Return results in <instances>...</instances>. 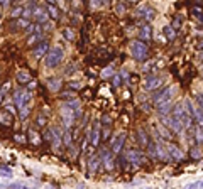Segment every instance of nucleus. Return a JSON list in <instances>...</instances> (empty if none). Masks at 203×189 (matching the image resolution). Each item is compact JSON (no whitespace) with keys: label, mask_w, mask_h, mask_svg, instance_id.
Instances as JSON below:
<instances>
[{"label":"nucleus","mask_w":203,"mask_h":189,"mask_svg":"<svg viewBox=\"0 0 203 189\" xmlns=\"http://www.w3.org/2000/svg\"><path fill=\"white\" fill-rule=\"evenodd\" d=\"M129 51L136 61H146L147 56H149V47L144 41H130L129 42Z\"/></svg>","instance_id":"f257e3e1"},{"label":"nucleus","mask_w":203,"mask_h":189,"mask_svg":"<svg viewBox=\"0 0 203 189\" xmlns=\"http://www.w3.org/2000/svg\"><path fill=\"white\" fill-rule=\"evenodd\" d=\"M63 58H64V51H63L61 46H54V47H51L48 51V56H46V68L54 69L56 66H59L61 64Z\"/></svg>","instance_id":"f03ea898"},{"label":"nucleus","mask_w":203,"mask_h":189,"mask_svg":"<svg viewBox=\"0 0 203 189\" xmlns=\"http://www.w3.org/2000/svg\"><path fill=\"white\" fill-rule=\"evenodd\" d=\"M173 113H175L178 118H179V122H181V125H183V128H190V127H191V115L188 113V110H186V106H184L183 101L176 103L175 108H173Z\"/></svg>","instance_id":"7ed1b4c3"},{"label":"nucleus","mask_w":203,"mask_h":189,"mask_svg":"<svg viewBox=\"0 0 203 189\" xmlns=\"http://www.w3.org/2000/svg\"><path fill=\"white\" fill-rule=\"evenodd\" d=\"M175 91H176V86H168V88H164V90L158 91V93L152 96L154 106H161V105H164V103H169L173 95H175Z\"/></svg>","instance_id":"20e7f679"},{"label":"nucleus","mask_w":203,"mask_h":189,"mask_svg":"<svg viewBox=\"0 0 203 189\" xmlns=\"http://www.w3.org/2000/svg\"><path fill=\"white\" fill-rule=\"evenodd\" d=\"M161 120H162V123H164L169 130L175 132V134H181V132L184 130L183 125H181V122H179V118H178L173 112L171 113H166V115H161Z\"/></svg>","instance_id":"39448f33"},{"label":"nucleus","mask_w":203,"mask_h":189,"mask_svg":"<svg viewBox=\"0 0 203 189\" xmlns=\"http://www.w3.org/2000/svg\"><path fill=\"white\" fill-rule=\"evenodd\" d=\"M59 113H61V120H63V125L66 128H71V125L75 123V112L70 108V106L66 105V103H63L59 108Z\"/></svg>","instance_id":"423d86ee"},{"label":"nucleus","mask_w":203,"mask_h":189,"mask_svg":"<svg viewBox=\"0 0 203 189\" xmlns=\"http://www.w3.org/2000/svg\"><path fill=\"white\" fill-rule=\"evenodd\" d=\"M152 128H154V137L156 138H161V140H171L173 138V134L169 132V128H166L164 123H154Z\"/></svg>","instance_id":"0eeeda50"},{"label":"nucleus","mask_w":203,"mask_h":189,"mask_svg":"<svg viewBox=\"0 0 203 189\" xmlns=\"http://www.w3.org/2000/svg\"><path fill=\"white\" fill-rule=\"evenodd\" d=\"M125 159L129 160V162L136 164V166L146 162V155H144L140 150H137V149H130V150H127L125 152Z\"/></svg>","instance_id":"6e6552de"},{"label":"nucleus","mask_w":203,"mask_h":189,"mask_svg":"<svg viewBox=\"0 0 203 189\" xmlns=\"http://www.w3.org/2000/svg\"><path fill=\"white\" fill-rule=\"evenodd\" d=\"M125 137H127L125 132H119V134L112 138V152H114V154H119V152L122 150L124 142H125Z\"/></svg>","instance_id":"1a4fd4ad"},{"label":"nucleus","mask_w":203,"mask_h":189,"mask_svg":"<svg viewBox=\"0 0 203 189\" xmlns=\"http://www.w3.org/2000/svg\"><path fill=\"white\" fill-rule=\"evenodd\" d=\"M166 150H168L169 157L175 159V160H183V157H184L183 150H181L178 145H175V144H166Z\"/></svg>","instance_id":"9d476101"},{"label":"nucleus","mask_w":203,"mask_h":189,"mask_svg":"<svg viewBox=\"0 0 203 189\" xmlns=\"http://www.w3.org/2000/svg\"><path fill=\"white\" fill-rule=\"evenodd\" d=\"M159 86H161V80H159L158 76H147L146 80H144V88L149 90V91L158 90Z\"/></svg>","instance_id":"9b49d317"},{"label":"nucleus","mask_w":203,"mask_h":189,"mask_svg":"<svg viewBox=\"0 0 203 189\" xmlns=\"http://www.w3.org/2000/svg\"><path fill=\"white\" fill-rule=\"evenodd\" d=\"M137 15L139 17H142V19H146V20H152L154 19V9H151L149 5H142V7H139V9H137Z\"/></svg>","instance_id":"f8f14e48"},{"label":"nucleus","mask_w":203,"mask_h":189,"mask_svg":"<svg viewBox=\"0 0 203 189\" xmlns=\"http://www.w3.org/2000/svg\"><path fill=\"white\" fill-rule=\"evenodd\" d=\"M48 51H49V44H48L46 41H42L39 46H36V47L32 49V58L39 59V58H42V56H44Z\"/></svg>","instance_id":"ddd939ff"},{"label":"nucleus","mask_w":203,"mask_h":189,"mask_svg":"<svg viewBox=\"0 0 203 189\" xmlns=\"http://www.w3.org/2000/svg\"><path fill=\"white\" fill-rule=\"evenodd\" d=\"M100 160L103 162V166H105V169L107 171L114 169V157H112V154L108 150H102L100 152Z\"/></svg>","instance_id":"4468645a"},{"label":"nucleus","mask_w":203,"mask_h":189,"mask_svg":"<svg viewBox=\"0 0 203 189\" xmlns=\"http://www.w3.org/2000/svg\"><path fill=\"white\" fill-rule=\"evenodd\" d=\"M32 17H34V20H37V22H48V10L42 9V7H34V14H32Z\"/></svg>","instance_id":"2eb2a0df"},{"label":"nucleus","mask_w":203,"mask_h":189,"mask_svg":"<svg viewBox=\"0 0 203 189\" xmlns=\"http://www.w3.org/2000/svg\"><path fill=\"white\" fill-rule=\"evenodd\" d=\"M51 128H53V140H51V144H53L54 149H58L61 145V142H63V130L59 127H51Z\"/></svg>","instance_id":"dca6fc26"},{"label":"nucleus","mask_w":203,"mask_h":189,"mask_svg":"<svg viewBox=\"0 0 203 189\" xmlns=\"http://www.w3.org/2000/svg\"><path fill=\"white\" fill-rule=\"evenodd\" d=\"M98 138H100V123L95 122V123H93L92 132H90V142H92L93 147H97V145H98Z\"/></svg>","instance_id":"f3484780"},{"label":"nucleus","mask_w":203,"mask_h":189,"mask_svg":"<svg viewBox=\"0 0 203 189\" xmlns=\"http://www.w3.org/2000/svg\"><path fill=\"white\" fill-rule=\"evenodd\" d=\"M46 84H48V88L51 91H54V93L61 90V80L59 78H48V80H46Z\"/></svg>","instance_id":"a211bd4d"},{"label":"nucleus","mask_w":203,"mask_h":189,"mask_svg":"<svg viewBox=\"0 0 203 189\" xmlns=\"http://www.w3.org/2000/svg\"><path fill=\"white\" fill-rule=\"evenodd\" d=\"M139 37L142 39V41H147V39H151V26H147V24H142V26L139 27Z\"/></svg>","instance_id":"6ab92c4d"},{"label":"nucleus","mask_w":203,"mask_h":189,"mask_svg":"<svg viewBox=\"0 0 203 189\" xmlns=\"http://www.w3.org/2000/svg\"><path fill=\"white\" fill-rule=\"evenodd\" d=\"M42 37H44V32H42V29H39V31H34V32L31 34V37H29L27 44H34V42H39Z\"/></svg>","instance_id":"aec40b11"},{"label":"nucleus","mask_w":203,"mask_h":189,"mask_svg":"<svg viewBox=\"0 0 203 189\" xmlns=\"http://www.w3.org/2000/svg\"><path fill=\"white\" fill-rule=\"evenodd\" d=\"M14 103H15V106H22L25 105L24 103V90H17L15 93H14Z\"/></svg>","instance_id":"412c9836"},{"label":"nucleus","mask_w":203,"mask_h":189,"mask_svg":"<svg viewBox=\"0 0 203 189\" xmlns=\"http://www.w3.org/2000/svg\"><path fill=\"white\" fill-rule=\"evenodd\" d=\"M17 81H19V84H27L31 81V74L27 71H19L17 73Z\"/></svg>","instance_id":"4be33fe9"},{"label":"nucleus","mask_w":203,"mask_h":189,"mask_svg":"<svg viewBox=\"0 0 203 189\" xmlns=\"http://www.w3.org/2000/svg\"><path fill=\"white\" fill-rule=\"evenodd\" d=\"M102 164V160H100V155H93L92 159H90V171L92 172H95L97 169H98V166Z\"/></svg>","instance_id":"5701e85b"},{"label":"nucleus","mask_w":203,"mask_h":189,"mask_svg":"<svg viewBox=\"0 0 203 189\" xmlns=\"http://www.w3.org/2000/svg\"><path fill=\"white\" fill-rule=\"evenodd\" d=\"M162 32H164V35L169 39V41H173V39H176V31L173 29L171 26H164V29H162Z\"/></svg>","instance_id":"b1692460"},{"label":"nucleus","mask_w":203,"mask_h":189,"mask_svg":"<svg viewBox=\"0 0 203 189\" xmlns=\"http://www.w3.org/2000/svg\"><path fill=\"white\" fill-rule=\"evenodd\" d=\"M48 14L51 19H58L59 17V10H58L56 5H53V3H48Z\"/></svg>","instance_id":"393cba45"},{"label":"nucleus","mask_w":203,"mask_h":189,"mask_svg":"<svg viewBox=\"0 0 203 189\" xmlns=\"http://www.w3.org/2000/svg\"><path fill=\"white\" fill-rule=\"evenodd\" d=\"M0 176H2V177H7V179H12V177H14L12 169H9V167L2 166V167H0Z\"/></svg>","instance_id":"a878e982"},{"label":"nucleus","mask_w":203,"mask_h":189,"mask_svg":"<svg viewBox=\"0 0 203 189\" xmlns=\"http://www.w3.org/2000/svg\"><path fill=\"white\" fill-rule=\"evenodd\" d=\"M137 137H139V142L142 144V147H147V144H149V140H147V135L144 130H139L137 132Z\"/></svg>","instance_id":"bb28decb"},{"label":"nucleus","mask_w":203,"mask_h":189,"mask_svg":"<svg viewBox=\"0 0 203 189\" xmlns=\"http://www.w3.org/2000/svg\"><path fill=\"white\" fill-rule=\"evenodd\" d=\"M108 0H90V5L93 7V9H102V7L107 5Z\"/></svg>","instance_id":"cd10ccee"},{"label":"nucleus","mask_w":203,"mask_h":189,"mask_svg":"<svg viewBox=\"0 0 203 189\" xmlns=\"http://www.w3.org/2000/svg\"><path fill=\"white\" fill-rule=\"evenodd\" d=\"M10 118H12V117H10L7 112H0V123H3V125H10Z\"/></svg>","instance_id":"c85d7f7f"},{"label":"nucleus","mask_w":203,"mask_h":189,"mask_svg":"<svg viewBox=\"0 0 203 189\" xmlns=\"http://www.w3.org/2000/svg\"><path fill=\"white\" fill-rule=\"evenodd\" d=\"M63 35H64V39H66V41H75V32L71 31V29H63Z\"/></svg>","instance_id":"c756f323"},{"label":"nucleus","mask_w":203,"mask_h":189,"mask_svg":"<svg viewBox=\"0 0 203 189\" xmlns=\"http://www.w3.org/2000/svg\"><path fill=\"white\" fill-rule=\"evenodd\" d=\"M114 68H112V66H107V68H105V69L103 71H102V78H110V76H114Z\"/></svg>","instance_id":"7c9ffc66"},{"label":"nucleus","mask_w":203,"mask_h":189,"mask_svg":"<svg viewBox=\"0 0 203 189\" xmlns=\"http://www.w3.org/2000/svg\"><path fill=\"white\" fill-rule=\"evenodd\" d=\"M63 140L66 145H71V130L66 128V132H63Z\"/></svg>","instance_id":"2f4dec72"},{"label":"nucleus","mask_w":203,"mask_h":189,"mask_svg":"<svg viewBox=\"0 0 203 189\" xmlns=\"http://www.w3.org/2000/svg\"><path fill=\"white\" fill-rule=\"evenodd\" d=\"M29 138H31V142H34V144H39V142H41V138H39V135L36 134L34 130H29Z\"/></svg>","instance_id":"473e14b6"},{"label":"nucleus","mask_w":203,"mask_h":189,"mask_svg":"<svg viewBox=\"0 0 203 189\" xmlns=\"http://www.w3.org/2000/svg\"><path fill=\"white\" fill-rule=\"evenodd\" d=\"M19 115H20V118H22V120L29 115V105H22V106H20V108H19Z\"/></svg>","instance_id":"72a5a7b5"},{"label":"nucleus","mask_w":203,"mask_h":189,"mask_svg":"<svg viewBox=\"0 0 203 189\" xmlns=\"http://www.w3.org/2000/svg\"><path fill=\"white\" fill-rule=\"evenodd\" d=\"M22 12H24V7H15V9L10 12V15L12 17H20L22 15Z\"/></svg>","instance_id":"f704fd0d"},{"label":"nucleus","mask_w":203,"mask_h":189,"mask_svg":"<svg viewBox=\"0 0 203 189\" xmlns=\"http://www.w3.org/2000/svg\"><path fill=\"white\" fill-rule=\"evenodd\" d=\"M191 157H193V159H200V157H201L200 149H197V147H193V149H191Z\"/></svg>","instance_id":"c9c22d12"},{"label":"nucleus","mask_w":203,"mask_h":189,"mask_svg":"<svg viewBox=\"0 0 203 189\" xmlns=\"http://www.w3.org/2000/svg\"><path fill=\"white\" fill-rule=\"evenodd\" d=\"M195 101H197V105H198V106H201V108H203V93L195 95Z\"/></svg>","instance_id":"e433bc0d"},{"label":"nucleus","mask_w":203,"mask_h":189,"mask_svg":"<svg viewBox=\"0 0 203 189\" xmlns=\"http://www.w3.org/2000/svg\"><path fill=\"white\" fill-rule=\"evenodd\" d=\"M115 10H117V14H119V15H124V14H125V5L119 3V5L115 7Z\"/></svg>","instance_id":"4c0bfd02"},{"label":"nucleus","mask_w":203,"mask_h":189,"mask_svg":"<svg viewBox=\"0 0 203 189\" xmlns=\"http://www.w3.org/2000/svg\"><path fill=\"white\" fill-rule=\"evenodd\" d=\"M112 83H114L115 86H119V84H120V76H119V74H114V76H112Z\"/></svg>","instance_id":"58836bf2"},{"label":"nucleus","mask_w":203,"mask_h":189,"mask_svg":"<svg viewBox=\"0 0 203 189\" xmlns=\"http://www.w3.org/2000/svg\"><path fill=\"white\" fill-rule=\"evenodd\" d=\"M9 90H10V83H5V84H3L2 88H0V93H3V95H5V93H7V91H9Z\"/></svg>","instance_id":"ea45409f"},{"label":"nucleus","mask_w":203,"mask_h":189,"mask_svg":"<svg viewBox=\"0 0 203 189\" xmlns=\"http://www.w3.org/2000/svg\"><path fill=\"white\" fill-rule=\"evenodd\" d=\"M44 123H46V118H44L42 115H39V117H37V125H41V127H42Z\"/></svg>","instance_id":"a19ab883"},{"label":"nucleus","mask_w":203,"mask_h":189,"mask_svg":"<svg viewBox=\"0 0 203 189\" xmlns=\"http://www.w3.org/2000/svg\"><path fill=\"white\" fill-rule=\"evenodd\" d=\"M9 5H10V0H0V7H3V9H7Z\"/></svg>","instance_id":"79ce46f5"},{"label":"nucleus","mask_w":203,"mask_h":189,"mask_svg":"<svg viewBox=\"0 0 203 189\" xmlns=\"http://www.w3.org/2000/svg\"><path fill=\"white\" fill-rule=\"evenodd\" d=\"M103 123L105 125H110V117H103Z\"/></svg>","instance_id":"37998d69"},{"label":"nucleus","mask_w":203,"mask_h":189,"mask_svg":"<svg viewBox=\"0 0 203 189\" xmlns=\"http://www.w3.org/2000/svg\"><path fill=\"white\" fill-rule=\"evenodd\" d=\"M151 66H152V63H147L146 66H144V71H149V69H151Z\"/></svg>","instance_id":"c03bdc74"},{"label":"nucleus","mask_w":203,"mask_h":189,"mask_svg":"<svg viewBox=\"0 0 203 189\" xmlns=\"http://www.w3.org/2000/svg\"><path fill=\"white\" fill-rule=\"evenodd\" d=\"M15 140H19V142H24V137H22V135H17V137H15Z\"/></svg>","instance_id":"a18cd8bd"},{"label":"nucleus","mask_w":203,"mask_h":189,"mask_svg":"<svg viewBox=\"0 0 203 189\" xmlns=\"http://www.w3.org/2000/svg\"><path fill=\"white\" fill-rule=\"evenodd\" d=\"M48 3H53V5H56V0H46Z\"/></svg>","instance_id":"49530a36"},{"label":"nucleus","mask_w":203,"mask_h":189,"mask_svg":"<svg viewBox=\"0 0 203 189\" xmlns=\"http://www.w3.org/2000/svg\"><path fill=\"white\" fill-rule=\"evenodd\" d=\"M2 101H3V93H0V105H2Z\"/></svg>","instance_id":"de8ad7c7"},{"label":"nucleus","mask_w":203,"mask_h":189,"mask_svg":"<svg viewBox=\"0 0 203 189\" xmlns=\"http://www.w3.org/2000/svg\"><path fill=\"white\" fill-rule=\"evenodd\" d=\"M198 49H200V51H203V42H201V44H198Z\"/></svg>","instance_id":"09e8293b"},{"label":"nucleus","mask_w":203,"mask_h":189,"mask_svg":"<svg viewBox=\"0 0 203 189\" xmlns=\"http://www.w3.org/2000/svg\"><path fill=\"white\" fill-rule=\"evenodd\" d=\"M127 2H130V3H136V2H137V0H127Z\"/></svg>","instance_id":"8fccbe9b"},{"label":"nucleus","mask_w":203,"mask_h":189,"mask_svg":"<svg viewBox=\"0 0 203 189\" xmlns=\"http://www.w3.org/2000/svg\"><path fill=\"white\" fill-rule=\"evenodd\" d=\"M201 74H203V66H201Z\"/></svg>","instance_id":"3c124183"},{"label":"nucleus","mask_w":203,"mask_h":189,"mask_svg":"<svg viewBox=\"0 0 203 189\" xmlns=\"http://www.w3.org/2000/svg\"><path fill=\"white\" fill-rule=\"evenodd\" d=\"M200 186H203V181H201V184H200Z\"/></svg>","instance_id":"603ef678"},{"label":"nucleus","mask_w":203,"mask_h":189,"mask_svg":"<svg viewBox=\"0 0 203 189\" xmlns=\"http://www.w3.org/2000/svg\"><path fill=\"white\" fill-rule=\"evenodd\" d=\"M58 2H63V0H58Z\"/></svg>","instance_id":"864d4df0"},{"label":"nucleus","mask_w":203,"mask_h":189,"mask_svg":"<svg viewBox=\"0 0 203 189\" xmlns=\"http://www.w3.org/2000/svg\"><path fill=\"white\" fill-rule=\"evenodd\" d=\"M0 20H2V15H0Z\"/></svg>","instance_id":"5fc2aeb1"}]
</instances>
